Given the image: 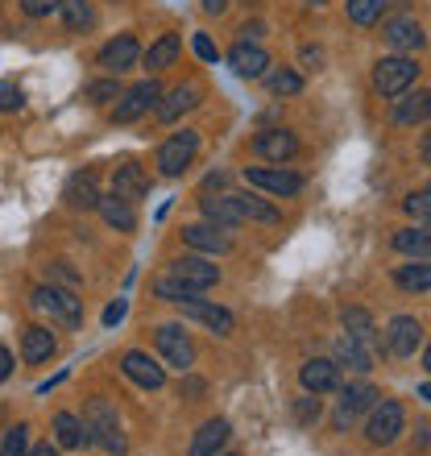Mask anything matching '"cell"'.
I'll list each match as a JSON object with an SVG mask.
<instances>
[{"label": "cell", "mask_w": 431, "mask_h": 456, "mask_svg": "<svg viewBox=\"0 0 431 456\" xmlns=\"http://www.w3.org/2000/svg\"><path fill=\"white\" fill-rule=\"evenodd\" d=\"M84 432H87V444H100L104 452L120 456L129 452V440L120 432V419H117V407L108 398H87L84 407Z\"/></svg>", "instance_id": "6da1fadb"}, {"label": "cell", "mask_w": 431, "mask_h": 456, "mask_svg": "<svg viewBox=\"0 0 431 456\" xmlns=\"http://www.w3.org/2000/svg\"><path fill=\"white\" fill-rule=\"evenodd\" d=\"M415 79H419V67H415V59H407V54L378 59V67H373V87H378L382 96H390V100H398L403 92H411Z\"/></svg>", "instance_id": "7a4b0ae2"}, {"label": "cell", "mask_w": 431, "mask_h": 456, "mask_svg": "<svg viewBox=\"0 0 431 456\" xmlns=\"http://www.w3.org/2000/svg\"><path fill=\"white\" fill-rule=\"evenodd\" d=\"M37 312H46L50 320H59L67 328H79L84 324V299H75V290H59V287H34L29 295Z\"/></svg>", "instance_id": "3957f363"}, {"label": "cell", "mask_w": 431, "mask_h": 456, "mask_svg": "<svg viewBox=\"0 0 431 456\" xmlns=\"http://www.w3.org/2000/svg\"><path fill=\"white\" fill-rule=\"evenodd\" d=\"M199 154V133L195 129H183V133H170L167 142L158 145V170L167 175V179H179L183 170L191 167V158Z\"/></svg>", "instance_id": "277c9868"}, {"label": "cell", "mask_w": 431, "mask_h": 456, "mask_svg": "<svg viewBox=\"0 0 431 456\" xmlns=\"http://www.w3.org/2000/svg\"><path fill=\"white\" fill-rule=\"evenodd\" d=\"M158 100H162V87H158V79L133 84L129 92H120L117 109H112V120H117V125H133V120H142L150 109H158Z\"/></svg>", "instance_id": "5b68a950"}, {"label": "cell", "mask_w": 431, "mask_h": 456, "mask_svg": "<svg viewBox=\"0 0 431 456\" xmlns=\"http://www.w3.org/2000/svg\"><path fill=\"white\" fill-rule=\"evenodd\" d=\"M403 423H407V411H403V403H394V398H382V403L370 411L365 440H370V444H394L398 432H403Z\"/></svg>", "instance_id": "8992f818"}, {"label": "cell", "mask_w": 431, "mask_h": 456, "mask_svg": "<svg viewBox=\"0 0 431 456\" xmlns=\"http://www.w3.org/2000/svg\"><path fill=\"white\" fill-rule=\"evenodd\" d=\"M154 345H158V353H162V361L175 365L179 373H187L195 365V340L183 332V324H162L154 332Z\"/></svg>", "instance_id": "52a82bcc"}, {"label": "cell", "mask_w": 431, "mask_h": 456, "mask_svg": "<svg viewBox=\"0 0 431 456\" xmlns=\"http://www.w3.org/2000/svg\"><path fill=\"white\" fill-rule=\"evenodd\" d=\"M245 183L257 187V191L278 195V200L299 195V187H303V179L295 175V170H287V167H245Z\"/></svg>", "instance_id": "ba28073f"}, {"label": "cell", "mask_w": 431, "mask_h": 456, "mask_svg": "<svg viewBox=\"0 0 431 456\" xmlns=\"http://www.w3.org/2000/svg\"><path fill=\"white\" fill-rule=\"evenodd\" d=\"M167 274L175 278V282H183L191 295H199V290H207V287L220 282V265L207 262V257H179V262H170Z\"/></svg>", "instance_id": "9c48e42d"}, {"label": "cell", "mask_w": 431, "mask_h": 456, "mask_svg": "<svg viewBox=\"0 0 431 456\" xmlns=\"http://www.w3.org/2000/svg\"><path fill=\"white\" fill-rule=\"evenodd\" d=\"M179 307H183V315H187V320H195V324H204L207 332H216V337H228V332L237 328L232 312H224V307H216V303L199 299V295H191V299H183Z\"/></svg>", "instance_id": "30bf717a"}, {"label": "cell", "mask_w": 431, "mask_h": 456, "mask_svg": "<svg viewBox=\"0 0 431 456\" xmlns=\"http://www.w3.org/2000/svg\"><path fill=\"white\" fill-rule=\"evenodd\" d=\"M423 345V328L415 315H394L386 328V353L390 357H415V348Z\"/></svg>", "instance_id": "8fae6325"}, {"label": "cell", "mask_w": 431, "mask_h": 456, "mask_svg": "<svg viewBox=\"0 0 431 456\" xmlns=\"http://www.w3.org/2000/svg\"><path fill=\"white\" fill-rule=\"evenodd\" d=\"M253 154L265 158V162H274V167H282V162H290V158L299 154V137L290 129H265L253 137Z\"/></svg>", "instance_id": "7c38bea8"}, {"label": "cell", "mask_w": 431, "mask_h": 456, "mask_svg": "<svg viewBox=\"0 0 431 456\" xmlns=\"http://www.w3.org/2000/svg\"><path fill=\"white\" fill-rule=\"evenodd\" d=\"M120 370H125V378H129L133 386H142V390H162V386H167V370H162L150 353H137V348L120 357Z\"/></svg>", "instance_id": "4fadbf2b"}, {"label": "cell", "mask_w": 431, "mask_h": 456, "mask_svg": "<svg viewBox=\"0 0 431 456\" xmlns=\"http://www.w3.org/2000/svg\"><path fill=\"white\" fill-rule=\"evenodd\" d=\"M299 382L307 395H332V390H340V365L328 357H312V361H303V370H299Z\"/></svg>", "instance_id": "5bb4252c"}, {"label": "cell", "mask_w": 431, "mask_h": 456, "mask_svg": "<svg viewBox=\"0 0 431 456\" xmlns=\"http://www.w3.org/2000/svg\"><path fill=\"white\" fill-rule=\"evenodd\" d=\"M378 407V390L370 382H357V386H345L340 390V407H336V428H348V423L365 415V411Z\"/></svg>", "instance_id": "9a60e30c"}, {"label": "cell", "mask_w": 431, "mask_h": 456, "mask_svg": "<svg viewBox=\"0 0 431 456\" xmlns=\"http://www.w3.org/2000/svg\"><path fill=\"white\" fill-rule=\"evenodd\" d=\"M228 67H232L237 79H262L265 67H270V54L257 42H237V46L228 50Z\"/></svg>", "instance_id": "2e32d148"}, {"label": "cell", "mask_w": 431, "mask_h": 456, "mask_svg": "<svg viewBox=\"0 0 431 456\" xmlns=\"http://www.w3.org/2000/svg\"><path fill=\"white\" fill-rule=\"evenodd\" d=\"M137 59H142V46H137V37L133 34H120V37H112L104 50H100V67L104 71H112V75H120V71H129V67H137Z\"/></svg>", "instance_id": "e0dca14e"}, {"label": "cell", "mask_w": 431, "mask_h": 456, "mask_svg": "<svg viewBox=\"0 0 431 456\" xmlns=\"http://www.w3.org/2000/svg\"><path fill=\"white\" fill-rule=\"evenodd\" d=\"M183 240H187L191 249H199V253H228V249H232L228 228L224 224H212V220H204V224H187V228H183Z\"/></svg>", "instance_id": "ac0fdd59"}, {"label": "cell", "mask_w": 431, "mask_h": 456, "mask_svg": "<svg viewBox=\"0 0 431 456\" xmlns=\"http://www.w3.org/2000/svg\"><path fill=\"white\" fill-rule=\"evenodd\" d=\"M145 191H150V179H145V170L137 167V162H120V167L112 170V195L137 204V200H145Z\"/></svg>", "instance_id": "d6986e66"}, {"label": "cell", "mask_w": 431, "mask_h": 456, "mask_svg": "<svg viewBox=\"0 0 431 456\" xmlns=\"http://www.w3.org/2000/svg\"><path fill=\"white\" fill-rule=\"evenodd\" d=\"M195 104H199V87L195 84H179V87H170L167 96L158 100V120H162V125H170V120H179L183 112H191Z\"/></svg>", "instance_id": "ffe728a7"}, {"label": "cell", "mask_w": 431, "mask_h": 456, "mask_svg": "<svg viewBox=\"0 0 431 456\" xmlns=\"http://www.w3.org/2000/svg\"><path fill=\"white\" fill-rule=\"evenodd\" d=\"M62 200H67V208H75V212H92V208H100L96 175H92V170H79V175H71V179H67V191H62Z\"/></svg>", "instance_id": "44dd1931"}, {"label": "cell", "mask_w": 431, "mask_h": 456, "mask_svg": "<svg viewBox=\"0 0 431 456\" xmlns=\"http://www.w3.org/2000/svg\"><path fill=\"white\" fill-rule=\"evenodd\" d=\"M228 436H232V428H228V419H207L199 432H195L191 440V452L187 456H216L220 448L228 444Z\"/></svg>", "instance_id": "7402d4cb"}, {"label": "cell", "mask_w": 431, "mask_h": 456, "mask_svg": "<svg viewBox=\"0 0 431 456\" xmlns=\"http://www.w3.org/2000/svg\"><path fill=\"white\" fill-rule=\"evenodd\" d=\"M386 42L394 50H403V54H407V50H419L423 46L419 21H415V17H390V21H386Z\"/></svg>", "instance_id": "603a6c76"}, {"label": "cell", "mask_w": 431, "mask_h": 456, "mask_svg": "<svg viewBox=\"0 0 431 456\" xmlns=\"http://www.w3.org/2000/svg\"><path fill=\"white\" fill-rule=\"evenodd\" d=\"M96 212L104 216V224L117 228V232H133V228H137V212H133V204L120 200V195H104Z\"/></svg>", "instance_id": "cb8c5ba5"}, {"label": "cell", "mask_w": 431, "mask_h": 456, "mask_svg": "<svg viewBox=\"0 0 431 456\" xmlns=\"http://www.w3.org/2000/svg\"><path fill=\"white\" fill-rule=\"evenodd\" d=\"M431 120V92H403L394 104V125H423Z\"/></svg>", "instance_id": "d4e9b609"}, {"label": "cell", "mask_w": 431, "mask_h": 456, "mask_svg": "<svg viewBox=\"0 0 431 456\" xmlns=\"http://www.w3.org/2000/svg\"><path fill=\"white\" fill-rule=\"evenodd\" d=\"M50 353H54V332L42 324L25 328L21 332V357L29 361V365H37V361H50Z\"/></svg>", "instance_id": "484cf974"}, {"label": "cell", "mask_w": 431, "mask_h": 456, "mask_svg": "<svg viewBox=\"0 0 431 456\" xmlns=\"http://www.w3.org/2000/svg\"><path fill=\"white\" fill-rule=\"evenodd\" d=\"M394 249L407 257H431V224H411L394 232Z\"/></svg>", "instance_id": "4316f807"}, {"label": "cell", "mask_w": 431, "mask_h": 456, "mask_svg": "<svg viewBox=\"0 0 431 456\" xmlns=\"http://www.w3.org/2000/svg\"><path fill=\"white\" fill-rule=\"evenodd\" d=\"M336 365H348V370H357V373L373 370V353H370V345H361V340H353V337L345 332V337L336 340Z\"/></svg>", "instance_id": "83f0119b"}, {"label": "cell", "mask_w": 431, "mask_h": 456, "mask_svg": "<svg viewBox=\"0 0 431 456\" xmlns=\"http://www.w3.org/2000/svg\"><path fill=\"white\" fill-rule=\"evenodd\" d=\"M54 440H59V448H84L87 444L84 419L71 415V411H59V415H54Z\"/></svg>", "instance_id": "f1b7e54d"}, {"label": "cell", "mask_w": 431, "mask_h": 456, "mask_svg": "<svg viewBox=\"0 0 431 456\" xmlns=\"http://www.w3.org/2000/svg\"><path fill=\"white\" fill-rule=\"evenodd\" d=\"M179 50H183V42L175 34H162L154 42V46L145 50V67H150V71H167V67H175V59H179Z\"/></svg>", "instance_id": "f546056e"}, {"label": "cell", "mask_w": 431, "mask_h": 456, "mask_svg": "<svg viewBox=\"0 0 431 456\" xmlns=\"http://www.w3.org/2000/svg\"><path fill=\"white\" fill-rule=\"evenodd\" d=\"M62 25L71 29V34H87L92 25H96V12H92V0H62Z\"/></svg>", "instance_id": "4dcf8cb0"}, {"label": "cell", "mask_w": 431, "mask_h": 456, "mask_svg": "<svg viewBox=\"0 0 431 456\" xmlns=\"http://www.w3.org/2000/svg\"><path fill=\"white\" fill-rule=\"evenodd\" d=\"M394 282L403 290H431V262H427V257H415L411 265H398Z\"/></svg>", "instance_id": "1f68e13d"}, {"label": "cell", "mask_w": 431, "mask_h": 456, "mask_svg": "<svg viewBox=\"0 0 431 456\" xmlns=\"http://www.w3.org/2000/svg\"><path fill=\"white\" fill-rule=\"evenodd\" d=\"M340 324H345V332L353 340L373 345V332H378V328H373V315L365 312V307H345V312H340Z\"/></svg>", "instance_id": "d6a6232c"}, {"label": "cell", "mask_w": 431, "mask_h": 456, "mask_svg": "<svg viewBox=\"0 0 431 456\" xmlns=\"http://www.w3.org/2000/svg\"><path fill=\"white\" fill-rule=\"evenodd\" d=\"M237 200L240 220H257V224H278V208L257 200V195H232Z\"/></svg>", "instance_id": "836d02e7"}, {"label": "cell", "mask_w": 431, "mask_h": 456, "mask_svg": "<svg viewBox=\"0 0 431 456\" xmlns=\"http://www.w3.org/2000/svg\"><path fill=\"white\" fill-rule=\"evenodd\" d=\"M204 216L212 220V224H224V228L245 224V220H240V212H237V200H232V195H216V200H204Z\"/></svg>", "instance_id": "e575fe53"}, {"label": "cell", "mask_w": 431, "mask_h": 456, "mask_svg": "<svg viewBox=\"0 0 431 456\" xmlns=\"http://www.w3.org/2000/svg\"><path fill=\"white\" fill-rule=\"evenodd\" d=\"M382 9H386V0H345L348 21H357V25H373L382 17Z\"/></svg>", "instance_id": "d590c367"}, {"label": "cell", "mask_w": 431, "mask_h": 456, "mask_svg": "<svg viewBox=\"0 0 431 456\" xmlns=\"http://www.w3.org/2000/svg\"><path fill=\"white\" fill-rule=\"evenodd\" d=\"M0 456H29V423H17L0 440Z\"/></svg>", "instance_id": "8d00e7d4"}, {"label": "cell", "mask_w": 431, "mask_h": 456, "mask_svg": "<svg viewBox=\"0 0 431 456\" xmlns=\"http://www.w3.org/2000/svg\"><path fill=\"white\" fill-rule=\"evenodd\" d=\"M270 92H274V96H299L303 75L299 71H274L270 75Z\"/></svg>", "instance_id": "74e56055"}, {"label": "cell", "mask_w": 431, "mask_h": 456, "mask_svg": "<svg viewBox=\"0 0 431 456\" xmlns=\"http://www.w3.org/2000/svg\"><path fill=\"white\" fill-rule=\"evenodd\" d=\"M154 295H158V299H167V303H183V299H191V290L183 287V282H175L170 274H162V278L154 282Z\"/></svg>", "instance_id": "f35d334b"}, {"label": "cell", "mask_w": 431, "mask_h": 456, "mask_svg": "<svg viewBox=\"0 0 431 456\" xmlns=\"http://www.w3.org/2000/svg\"><path fill=\"white\" fill-rule=\"evenodd\" d=\"M403 208H407V216H415V224H431V195L427 191H415L403 200Z\"/></svg>", "instance_id": "ab89813d"}, {"label": "cell", "mask_w": 431, "mask_h": 456, "mask_svg": "<svg viewBox=\"0 0 431 456\" xmlns=\"http://www.w3.org/2000/svg\"><path fill=\"white\" fill-rule=\"evenodd\" d=\"M87 100H92V104H108V100H120L117 79H100V84H87Z\"/></svg>", "instance_id": "60d3db41"}, {"label": "cell", "mask_w": 431, "mask_h": 456, "mask_svg": "<svg viewBox=\"0 0 431 456\" xmlns=\"http://www.w3.org/2000/svg\"><path fill=\"white\" fill-rule=\"evenodd\" d=\"M25 17H50V12L62 9V0H21Z\"/></svg>", "instance_id": "b9f144b4"}, {"label": "cell", "mask_w": 431, "mask_h": 456, "mask_svg": "<svg viewBox=\"0 0 431 456\" xmlns=\"http://www.w3.org/2000/svg\"><path fill=\"white\" fill-rule=\"evenodd\" d=\"M25 96H21V87L9 84V79H0V109H21Z\"/></svg>", "instance_id": "7bdbcfd3"}, {"label": "cell", "mask_w": 431, "mask_h": 456, "mask_svg": "<svg viewBox=\"0 0 431 456\" xmlns=\"http://www.w3.org/2000/svg\"><path fill=\"white\" fill-rule=\"evenodd\" d=\"M191 46H195V54H199L204 62H216V59H220V50H216V42H212L207 34H195Z\"/></svg>", "instance_id": "ee69618b"}, {"label": "cell", "mask_w": 431, "mask_h": 456, "mask_svg": "<svg viewBox=\"0 0 431 456\" xmlns=\"http://www.w3.org/2000/svg\"><path fill=\"white\" fill-rule=\"evenodd\" d=\"M125 312H129V303H125V299L108 303V307H104V324H108V328H117L120 320H125Z\"/></svg>", "instance_id": "f6af8a7d"}, {"label": "cell", "mask_w": 431, "mask_h": 456, "mask_svg": "<svg viewBox=\"0 0 431 456\" xmlns=\"http://www.w3.org/2000/svg\"><path fill=\"white\" fill-rule=\"evenodd\" d=\"M9 373H12V353H9L4 345H0V382H4Z\"/></svg>", "instance_id": "bcb514c9"}, {"label": "cell", "mask_w": 431, "mask_h": 456, "mask_svg": "<svg viewBox=\"0 0 431 456\" xmlns=\"http://www.w3.org/2000/svg\"><path fill=\"white\" fill-rule=\"evenodd\" d=\"M419 158H423V167H431V129L423 133V142H419Z\"/></svg>", "instance_id": "7dc6e473"}, {"label": "cell", "mask_w": 431, "mask_h": 456, "mask_svg": "<svg viewBox=\"0 0 431 456\" xmlns=\"http://www.w3.org/2000/svg\"><path fill=\"white\" fill-rule=\"evenodd\" d=\"M224 183H228V175H224V170H216V175H207V179H204V187L212 191V187H224Z\"/></svg>", "instance_id": "c3c4849f"}, {"label": "cell", "mask_w": 431, "mask_h": 456, "mask_svg": "<svg viewBox=\"0 0 431 456\" xmlns=\"http://www.w3.org/2000/svg\"><path fill=\"white\" fill-rule=\"evenodd\" d=\"M29 456H59V448H54V444H37Z\"/></svg>", "instance_id": "681fc988"}, {"label": "cell", "mask_w": 431, "mask_h": 456, "mask_svg": "<svg viewBox=\"0 0 431 456\" xmlns=\"http://www.w3.org/2000/svg\"><path fill=\"white\" fill-rule=\"evenodd\" d=\"M224 4H228V0H204V9H207V12H220Z\"/></svg>", "instance_id": "f907efd6"}, {"label": "cell", "mask_w": 431, "mask_h": 456, "mask_svg": "<svg viewBox=\"0 0 431 456\" xmlns=\"http://www.w3.org/2000/svg\"><path fill=\"white\" fill-rule=\"evenodd\" d=\"M419 395H423V398H427V403H431V382H423V386H419Z\"/></svg>", "instance_id": "816d5d0a"}, {"label": "cell", "mask_w": 431, "mask_h": 456, "mask_svg": "<svg viewBox=\"0 0 431 456\" xmlns=\"http://www.w3.org/2000/svg\"><path fill=\"white\" fill-rule=\"evenodd\" d=\"M423 365H427V370H431V345H427V353H423Z\"/></svg>", "instance_id": "f5cc1de1"}, {"label": "cell", "mask_w": 431, "mask_h": 456, "mask_svg": "<svg viewBox=\"0 0 431 456\" xmlns=\"http://www.w3.org/2000/svg\"><path fill=\"white\" fill-rule=\"evenodd\" d=\"M307 4H323V0H307Z\"/></svg>", "instance_id": "db71d44e"}, {"label": "cell", "mask_w": 431, "mask_h": 456, "mask_svg": "<svg viewBox=\"0 0 431 456\" xmlns=\"http://www.w3.org/2000/svg\"><path fill=\"white\" fill-rule=\"evenodd\" d=\"M224 456H237V452H224Z\"/></svg>", "instance_id": "11a10c76"}, {"label": "cell", "mask_w": 431, "mask_h": 456, "mask_svg": "<svg viewBox=\"0 0 431 456\" xmlns=\"http://www.w3.org/2000/svg\"><path fill=\"white\" fill-rule=\"evenodd\" d=\"M427 195H431V187H427Z\"/></svg>", "instance_id": "9f6ffc18"}]
</instances>
